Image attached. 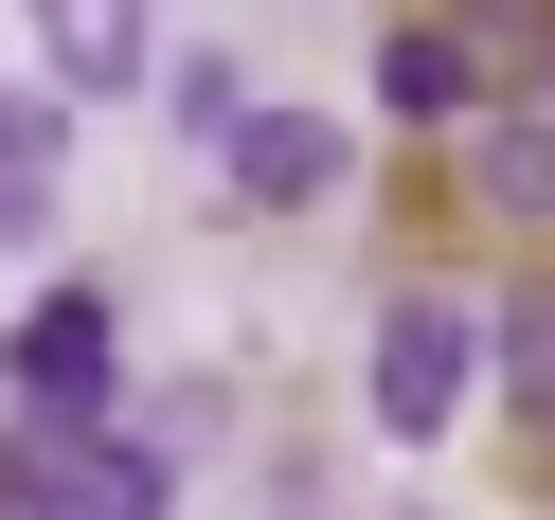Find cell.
Here are the masks:
<instances>
[{"mask_svg":"<svg viewBox=\"0 0 555 520\" xmlns=\"http://www.w3.org/2000/svg\"><path fill=\"white\" fill-rule=\"evenodd\" d=\"M466 377H483V324H466V305H430V288H412L395 324H376V431H395V448H430L448 413H466Z\"/></svg>","mask_w":555,"mask_h":520,"instance_id":"6da1fadb","label":"cell"},{"mask_svg":"<svg viewBox=\"0 0 555 520\" xmlns=\"http://www.w3.org/2000/svg\"><path fill=\"white\" fill-rule=\"evenodd\" d=\"M162 448H126V431H90V413H37V431L0 448V503H162Z\"/></svg>","mask_w":555,"mask_h":520,"instance_id":"7a4b0ae2","label":"cell"},{"mask_svg":"<svg viewBox=\"0 0 555 520\" xmlns=\"http://www.w3.org/2000/svg\"><path fill=\"white\" fill-rule=\"evenodd\" d=\"M18 413H108V305L90 288H54L18 324Z\"/></svg>","mask_w":555,"mask_h":520,"instance_id":"3957f363","label":"cell"},{"mask_svg":"<svg viewBox=\"0 0 555 520\" xmlns=\"http://www.w3.org/2000/svg\"><path fill=\"white\" fill-rule=\"evenodd\" d=\"M216 162H233V198H269V216H287V198H323V180H340V126H323V109H233V126H216Z\"/></svg>","mask_w":555,"mask_h":520,"instance_id":"277c9868","label":"cell"},{"mask_svg":"<svg viewBox=\"0 0 555 520\" xmlns=\"http://www.w3.org/2000/svg\"><path fill=\"white\" fill-rule=\"evenodd\" d=\"M466 90H483V37H448V18H395V37H376V109L430 126V109H466Z\"/></svg>","mask_w":555,"mask_h":520,"instance_id":"5b68a950","label":"cell"},{"mask_svg":"<svg viewBox=\"0 0 555 520\" xmlns=\"http://www.w3.org/2000/svg\"><path fill=\"white\" fill-rule=\"evenodd\" d=\"M37 37H54V90H126L144 73V0H37Z\"/></svg>","mask_w":555,"mask_h":520,"instance_id":"8992f818","label":"cell"},{"mask_svg":"<svg viewBox=\"0 0 555 520\" xmlns=\"http://www.w3.org/2000/svg\"><path fill=\"white\" fill-rule=\"evenodd\" d=\"M37 216H54V109L0 90V233H37Z\"/></svg>","mask_w":555,"mask_h":520,"instance_id":"52a82bcc","label":"cell"},{"mask_svg":"<svg viewBox=\"0 0 555 520\" xmlns=\"http://www.w3.org/2000/svg\"><path fill=\"white\" fill-rule=\"evenodd\" d=\"M502 377H519V413L555 431V305H519V324H502Z\"/></svg>","mask_w":555,"mask_h":520,"instance_id":"ba28073f","label":"cell"},{"mask_svg":"<svg viewBox=\"0 0 555 520\" xmlns=\"http://www.w3.org/2000/svg\"><path fill=\"white\" fill-rule=\"evenodd\" d=\"M483 198H555V126H502L483 144Z\"/></svg>","mask_w":555,"mask_h":520,"instance_id":"9c48e42d","label":"cell"}]
</instances>
